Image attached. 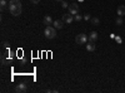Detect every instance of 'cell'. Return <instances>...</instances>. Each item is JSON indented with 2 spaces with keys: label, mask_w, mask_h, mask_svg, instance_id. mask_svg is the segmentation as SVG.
<instances>
[{
  "label": "cell",
  "mask_w": 125,
  "mask_h": 93,
  "mask_svg": "<svg viewBox=\"0 0 125 93\" xmlns=\"http://www.w3.org/2000/svg\"><path fill=\"white\" fill-rule=\"evenodd\" d=\"M9 12L13 16H19L21 14V3L19 0H10L9 1Z\"/></svg>",
  "instance_id": "1"
},
{
  "label": "cell",
  "mask_w": 125,
  "mask_h": 93,
  "mask_svg": "<svg viewBox=\"0 0 125 93\" xmlns=\"http://www.w3.org/2000/svg\"><path fill=\"white\" fill-rule=\"evenodd\" d=\"M44 34L48 39H54L56 37V28H54L53 25H46V28L44 30Z\"/></svg>",
  "instance_id": "2"
},
{
  "label": "cell",
  "mask_w": 125,
  "mask_h": 93,
  "mask_svg": "<svg viewBox=\"0 0 125 93\" xmlns=\"http://www.w3.org/2000/svg\"><path fill=\"white\" fill-rule=\"evenodd\" d=\"M88 37L85 35V34H78L76 35V38H75V42H76V44L78 45H81V44H86V42H88Z\"/></svg>",
  "instance_id": "3"
},
{
  "label": "cell",
  "mask_w": 125,
  "mask_h": 93,
  "mask_svg": "<svg viewBox=\"0 0 125 93\" xmlns=\"http://www.w3.org/2000/svg\"><path fill=\"white\" fill-rule=\"evenodd\" d=\"M68 12L71 15H76L79 13V5L78 4H70L69 8H68Z\"/></svg>",
  "instance_id": "4"
},
{
  "label": "cell",
  "mask_w": 125,
  "mask_h": 93,
  "mask_svg": "<svg viewBox=\"0 0 125 93\" xmlns=\"http://www.w3.org/2000/svg\"><path fill=\"white\" fill-rule=\"evenodd\" d=\"M73 20H74V15H71V14H64L62 15V22L65 24H71Z\"/></svg>",
  "instance_id": "5"
},
{
  "label": "cell",
  "mask_w": 125,
  "mask_h": 93,
  "mask_svg": "<svg viewBox=\"0 0 125 93\" xmlns=\"http://www.w3.org/2000/svg\"><path fill=\"white\" fill-rule=\"evenodd\" d=\"M15 91H16L18 93H25V92L28 91V87H26L25 83H19V84L16 86Z\"/></svg>",
  "instance_id": "6"
},
{
  "label": "cell",
  "mask_w": 125,
  "mask_h": 93,
  "mask_svg": "<svg viewBox=\"0 0 125 93\" xmlns=\"http://www.w3.org/2000/svg\"><path fill=\"white\" fill-rule=\"evenodd\" d=\"M64 22H62V19L61 20H54V22H53V27L54 28H56V29H62V28H64Z\"/></svg>",
  "instance_id": "7"
},
{
  "label": "cell",
  "mask_w": 125,
  "mask_h": 93,
  "mask_svg": "<svg viewBox=\"0 0 125 93\" xmlns=\"http://www.w3.org/2000/svg\"><path fill=\"white\" fill-rule=\"evenodd\" d=\"M88 39H89V42H91V43H95L96 40H98V33H96V32H91V33L89 34Z\"/></svg>",
  "instance_id": "8"
},
{
  "label": "cell",
  "mask_w": 125,
  "mask_h": 93,
  "mask_svg": "<svg viewBox=\"0 0 125 93\" xmlns=\"http://www.w3.org/2000/svg\"><path fill=\"white\" fill-rule=\"evenodd\" d=\"M53 22H54V20H53V18H51L50 15H45L44 19H43V23L45 25H51V24H53Z\"/></svg>",
  "instance_id": "9"
},
{
  "label": "cell",
  "mask_w": 125,
  "mask_h": 93,
  "mask_svg": "<svg viewBox=\"0 0 125 93\" xmlns=\"http://www.w3.org/2000/svg\"><path fill=\"white\" fill-rule=\"evenodd\" d=\"M116 14H118V16H124V15H125V5H120V6H118V9H116Z\"/></svg>",
  "instance_id": "10"
},
{
  "label": "cell",
  "mask_w": 125,
  "mask_h": 93,
  "mask_svg": "<svg viewBox=\"0 0 125 93\" xmlns=\"http://www.w3.org/2000/svg\"><path fill=\"white\" fill-rule=\"evenodd\" d=\"M95 44H94V43H91V42H89V44H86V50L88 52H94V50H95Z\"/></svg>",
  "instance_id": "11"
},
{
  "label": "cell",
  "mask_w": 125,
  "mask_h": 93,
  "mask_svg": "<svg viewBox=\"0 0 125 93\" xmlns=\"http://www.w3.org/2000/svg\"><path fill=\"white\" fill-rule=\"evenodd\" d=\"M90 20H91V24H93V25H99V24H100L99 18H95V16H94V18H91Z\"/></svg>",
  "instance_id": "12"
},
{
  "label": "cell",
  "mask_w": 125,
  "mask_h": 93,
  "mask_svg": "<svg viewBox=\"0 0 125 93\" xmlns=\"http://www.w3.org/2000/svg\"><path fill=\"white\" fill-rule=\"evenodd\" d=\"M83 19H84V16H81L80 14H76V15H74V20H76V22H81Z\"/></svg>",
  "instance_id": "13"
},
{
  "label": "cell",
  "mask_w": 125,
  "mask_h": 93,
  "mask_svg": "<svg viewBox=\"0 0 125 93\" xmlns=\"http://www.w3.org/2000/svg\"><path fill=\"white\" fill-rule=\"evenodd\" d=\"M6 0H1V1H0V6H1V10H3V12H4V10H5V6H6Z\"/></svg>",
  "instance_id": "14"
},
{
  "label": "cell",
  "mask_w": 125,
  "mask_h": 93,
  "mask_svg": "<svg viewBox=\"0 0 125 93\" xmlns=\"http://www.w3.org/2000/svg\"><path fill=\"white\" fill-rule=\"evenodd\" d=\"M123 23H124L123 18H121V16H118V18H116V24H118V25H123Z\"/></svg>",
  "instance_id": "15"
},
{
  "label": "cell",
  "mask_w": 125,
  "mask_h": 93,
  "mask_svg": "<svg viewBox=\"0 0 125 93\" xmlns=\"http://www.w3.org/2000/svg\"><path fill=\"white\" fill-rule=\"evenodd\" d=\"M61 6H62V8H69L66 1H61Z\"/></svg>",
  "instance_id": "16"
},
{
  "label": "cell",
  "mask_w": 125,
  "mask_h": 93,
  "mask_svg": "<svg viewBox=\"0 0 125 93\" xmlns=\"http://www.w3.org/2000/svg\"><path fill=\"white\" fill-rule=\"evenodd\" d=\"M84 19H85V20H90V19H91L90 14H85V15H84Z\"/></svg>",
  "instance_id": "17"
},
{
  "label": "cell",
  "mask_w": 125,
  "mask_h": 93,
  "mask_svg": "<svg viewBox=\"0 0 125 93\" xmlns=\"http://www.w3.org/2000/svg\"><path fill=\"white\" fill-rule=\"evenodd\" d=\"M31 4H39L40 3V0H30Z\"/></svg>",
  "instance_id": "18"
},
{
  "label": "cell",
  "mask_w": 125,
  "mask_h": 93,
  "mask_svg": "<svg viewBox=\"0 0 125 93\" xmlns=\"http://www.w3.org/2000/svg\"><path fill=\"white\" fill-rule=\"evenodd\" d=\"M56 1H64V0H56Z\"/></svg>",
  "instance_id": "19"
},
{
  "label": "cell",
  "mask_w": 125,
  "mask_h": 93,
  "mask_svg": "<svg viewBox=\"0 0 125 93\" xmlns=\"http://www.w3.org/2000/svg\"><path fill=\"white\" fill-rule=\"evenodd\" d=\"M71 1H74V0H71Z\"/></svg>",
  "instance_id": "20"
}]
</instances>
